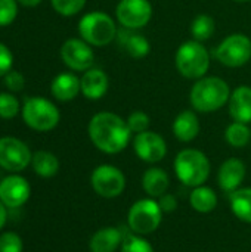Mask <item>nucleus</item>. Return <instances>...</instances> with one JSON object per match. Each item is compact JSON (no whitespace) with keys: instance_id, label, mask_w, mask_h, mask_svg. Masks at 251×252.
Instances as JSON below:
<instances>
[{"instance_id":"nucleus-17","label":"nucleus","mask_w":251,"mask_h":252,"mask_svg":"<svg viewBox=\"0 0 251 252\" xmlns=\"http://www.w3.org/2000/svg\"><path fill=\"white\" fill-rule=\"evenodd\" d=\"M80 84H81V93L84 97L90 100H98V99H102L105 93L108 92L109 80H108V75L102 69L90 68L80 78Z\"/></svg>"},{"instance_id":"nucleus-1","label":"nucleus","mask_w":251,"mask_h":252,"mask_svg":"<svg viewBox=\"0 0 251 252\" xmlns=\"http://www.w3.org/2000/svg\"><path fill=\"white\" fill-rule=\"evenodd\" d=\"M87 131L92 143L101 152L108 155H115L124 151L132 136L126 120L107 111L98 112L92 117Z\"/></svg>"},{"instance_id":"nucleus-23","label":"nucleus","mask_w":251,"mask_h":252,"mask_svg":"<svg viewBox=\"0 0 251 252\" xmlns=\"http://www.w3.org/2000/svg\"><path fill=\"white\" fill-rule=\"evenodd\" d=\"M189 202H191V207L197 213L209 214L217 207V195L215 193L212 188H207L203 185V186L194 188L189 196Z\"/></svg>"},{"instance_id":"nucleus-35","label":"nucleus","mask_w":251,"mask_h":252,"mask_svg":"<svg viewBox=\"0 0 251 252\" xmlns=\"http://www.w3.org/2000/svg\"><path fill=\"white\" fill-rule=\"evenodd\" d=\"M12 63H13L12 52L3 43H0V77L6 75L10 71Z\"/></svg>"},{"instance_id":"nucleus-12","label":"nucleus","mask_w":251,"mask_h":252,"mask_svg":"<svg viewBox=\"0 0 251 252\" xmlns=\"http://www.w3.org/2000/svg\"><path fill=\"white\" fill-rule=\"evenodd\" d=\"M61 58L64 63L74 71H87L93 66L95 53L89 43L83 38H70L61 47Z\"/></svg>"},{"instance_id":"nucleus-31","label":"nucleus","mask_w":251,"mask_h":252,"mask_svg":"<svg viewBox=\"0 0 251 252\" xmlns=\"http://www.w3.org/2000/svg\"><path fill=\"white\" fill-rule=\"evenodd\" d=\"M126 123L129 126V130L132 133H143L149 128V124H151V120L148 117V114L142 112V111H135L132 112L127 118H126Z\"/></svg>"},{"instance_id":"nucleus-30","label":"nucleus","mask_w":251,"mask_h":252,"mask_svg":"<svg viewBox=\"0 0 251 252\" xmlns=\"http://www.w3.org/2000/svg\"><path fill=\"white\" fill-rule=\"evenodd\" d=\"M53 9L62 16L77 15L86 4V0H50Z\"/></svg>"},{"instance_id":"nucleus-5","label":"nucleus","mask_w":251,"mask_h":252,"mask_svg":"<svg viewBox=\"0 0 251 252\" xmlns=\"http://www.w3.org/2000/svg\"><path fill=\"white\" fill-rule=\"evenodd\" d=\"M78 32L81 38L90 46H107L117 37V25L114 19L105 12L96 10L86 13L78 22Z\"/></svg>"},{"instance_id":"nucleus-11","label":"nucleus","mask_w":251,"mask_h":252,"mask_svg":"<svg viewBox=\"0 0 251 252\" xmlns=\"http://www.w3.org/2000/svg\"><path fill=\"white\" fill-rule=\"evenodd\" d=\"M115 16L123 28L139 30L151 21L152 4L149 0H120L115 7Z\"/></svg>"},{"instance_id":"nucleus-10","label":"nucleus","mask_w":251,"mask_h":252,"mask_svg":"<svg viewBox=\"0 0 251 252\" xmlns=\"http://www.w3.org/2000/svg\"><path fill=\"white\" fill-rule=\"evenodd\" d=\"M30 148L16 137H0V167L10 173H19L31 164Z\"/></svg>"},{"instance_id":"nucleus-39","label":"nucleus","mask_w":251,"mask_h":252,"mask_svg":"<svg viewBox=\"0 0 251 252\" xmlns=\"http://www.w3.org/2000/svg\"><path fill=\"white\" fill-rule=\"evenodd\" d=\"M234 1H238V3H246V1H250V0H234Z\"/></svg>"},{"instance_id":"nucleus-14","label":"nucleus","mask_w":251,"mask_h":252,"mask_svg":"<svg viewBox=\"0 0 251 252\" xmlns=\"http://www.w3.org/2000/svg\"><path fill=\"white\" fill-rule=\"evenodd\" d=\"M30 183L19 174H10L0 182V201L7 208L22 207L30 199Z\"/></svg>"},{"instance_id":"nucleus-18","label":"nucleus","mask_w":251,"mask_h":252,"mask_svg":"<svg viewBox=\"0 0 251 252\" xmlns=\"http://www.w3.org/2000/svg\"><path fill=\"white\" fill-rule=\"evenodd\" d=\"M229 114L234 121L250 124L251 123V87L240 86L231 92L229 97Z\"/></svg>"},{"instance_id":"nucleus-28","label":"nucleus","mask_w":251,"mask_h":252,"mask_svg":"<svg viewBox=\"0 0 251 252\" xmlns=\"http://www.w3.org/2000/svg\"><path fill=\"white\" fill-rule=\"evenodd\" d=\"M120 248V252H155L152 245L139 235H126Z\"/></svg>"},{"instance_id":"nucleus-8","label":"nucleus","mask_w":251,"mask_h":252,"mask_svg":"<svg viewBox=\"0 0 251 252\" xmlns=\"http://www.w3.org/2000/svg\"><path fill=\"white\" fill-rule=\"evenodd\" d=\"M217 62L228 68H238L251 59V40L241 32L228 35L213 52Z\"/></svg>"},{"instance_id":"nucleus-2","label":"nucleus","mask_w":251,"mask_h":252,"mask_svg":"<svg viewBox=\"0 0 251 252\" xmlns=\"http://www.w3.org/2000/svg\"><path fill=\"white\" fill-rule=\"evenodd\" d=\"M231 97L228 83L220 77H203L197 80L191 89L189 100L198 112H215L223 108Z\"/></svg>"},{"instance_id":"nucleus-21","label":"nucleus","mask_w":251,"mask_h":252,"mask_svg":"<svg viewBox=\"0 0 251 252\" xmlns=\"http://www.w3.org/2000/svg\"><path fill=\"white\" fill-rule=\"evenodd\" d=\"M50 92L55 96V99L61 102H68L72 100L81 92V84L74 74L64 72L53 78L50 84Z\"/></svg>"},{"instance_id":"nucleus-36","label":"nucleus","mask_w":251,"mask_h":252,"mask_svg":"<svg viewBox=\"0 0 251 252\" xmlns=\"http://www.w3.org/2000/svg\"><path fill=\"white\" fill-rule=\"evenodd\" d=\"M158 205L161 208L163 213H173L176 208H178V199L175 195H170V193H164L158 198Z\"/></svg>"},{"instance_id":"nucleus-22","label":"nucleus","mask_w":251,"mask_h":252,"mask_svg":"<svg viewBox=\"0 0 251 252\" xmlns=\"http://www.w3.org/2000/svg\"><path fill=\"white\" fill-rule=\"evenodd\" d=\"M170 185L169 174L158 167H151L142 176V188L151 198H160L167 193Z\"/></svg>"},{"instance_id":"nucleus-16","label":"nucleus","mask_w":251,"mask_h":252,"mask_svg":"<svg viewBox=\"0 0 251 252\" xmlns=\"http://www.w3.org/2000/svg\"><path fill=\"white\" fill-rule=\"evenodd\" d=\"M246 164L238 158L226 159L217 173V182L223 192L232 193L234 190L240 189L241 183L246 179Z\"/></svg>"},{"instance_id":"nucleus-33","label":"nucleus","mask_w":251,"mask_h":252,"mask_svg":"<svg viewBox=\"0 0 251 252\" xmlns=\"http://www.w3.org/2000/svg\"><path fill=\"white\" fill-rule=\"evenodd\" d=\"M18 15L16 0H0V27H6L15 21Z\"/></svg>"},{"instance_id":"nucleus-24","label":"nucleus","mask_w":251,"mask_h":252,"mask_svg":"<svg viewBox=\"0 0 251 252\" xmlns=\"http://www.w3.org/2000/svg\"><path fill=\"white\" fill-rule=\"evenodd\" d=\"M31 165L36 174L43 179H50L59 171V161L49 151H37L36 154H33Z\"/></svg>"},{"instance_id":"nucleus-6","label":"nucleus","mask_w":251,"mask_h":252,"mask_svg":"<svg viewBox=\"0 0 251 252\" xmlns=\"http://www.w3.org/2000/svg\"><path fill=\"white\" fill-rule=\"evenodd\" d=\"M163 214L158 201H154L152 198L141 199L135 202L127 213L129 229L139 236L151 235L160 227Z\"/></svg>"},{"instance_id":"nucleus-38","label":"nucleus","mask_w":251,"mask_h":252,"mask_svg":"<svg viewBox=\"0 0 251 252\" xmlns=\"http://www.w3.org/2000/svg\"><path fill=\"white\" fill-rule=\"evenodd\" d=\"M16 1L27 6V7H33V6H37V4L41 3V0H16Z\"/></svg>"},{"instance_id":"nucleus-7","label":"nucleus","mask_w":251,"mask_h":252,"mask_svg":"<svg viewBox=\"0 0 251 252\" xmlns=\"http://www.w3.org/2000/svg\"><path fill=\"white\" fill-rule=\"evenodd\" d=\"M22 118L36 131H50L58 126L61 114L50 100L44 97H28L22 106Z\"/></svg>"},{"instance_id":"nucleus-15","label":"nucleus","mask_w":251,"mask_h":252,"mask_svg":"<svg viewBox=\"0 0 251 252\" xmlns=\"http://www.w3.org/2000/svg\"><path fill=\"white\" fill-rule=\"evenodd\" d=\"M117 44L133 59H143L151 50V44L146 37L139 34L136 30L121 28L117 32Z\"/></svg>"},{"instance_id":"nucleus-4","label":"nucleus","mask_w":251,"mask_h":252,"mask_svg":"<svg viewBox=\"0 0 251 252\" xmlns=\"http://www.w3.org/2000/svg\"><path fill=\"white\" fill-rule=\"evenodd\" d=\"M176 69L189 80L203 78L210 68V55L201 41L189 40L179 46L175 56Z\"/></svg>"},{"instance_id":"nucleus-19","label":"nucleus","mask_w":251,"mask_h":252,"mask_svg":"<svg viewBox=\"0 0 251 252\" xmlns=\"http://www.w3.org/2000/svg\"><path fill=\"white\" fill-rule=\"evenodd\" d=\"M123 232L118 227H102L99 229L89 242L90 252H115L123 244Z\"/></svg>"},{"instance_id":"nucleus-25","label":"nucleus","mask_w":251,"mask_h":252,"mask_svg":"<svg viewBox=\"0 0 251 252\" xmlns=\"http://www.w3.org/2000/svg\"><path fill=\"white\" fill-rule=\"evenodd\" d=\"M229 204L235 217L251 224V188L234 190L229 196Z\"/></svg>"},{"instance_id":"nucleus-26","label":"nucleus","mask_w":251,"mask_h":252,"mask_svg":"<svg viewBox=\"0 0 251 252\" xmlns=\"http://www.w3.org/2000/svg\"><path fill=\"white\" fill-rule=\"evenodd\" d=\"M225 139L232 148H244L250 143L251 130L249 124L234 121L225 131Z\"/></svg>"},{"instance_id":"nucleus-32","label":"nucleus","mask_w":251,"mask_h":252,"mask_svg":"<svg viewBox=\"0 0 251 252\" xmlns=\"http://www.w3.org/2000/svg\"><path fill=\"white\" fill-rule=\"evenodd\" d=\"M24 244L15 232H4L0 235V252H22Z\"/></svg>"},{"instance_id":"nucleus-37","label":"nucleus","mask_w":251,"mask_h":252,"mask_svg":"<svg viewBox=\"0 0 251 252\" xmlns=\"http://www.w3.org/2000/svg\"><path fill=\"white\" fill-rule=\"evenodd\" d=\"M6 205L0 201V230L4 227L6 221H7V211H6Z\"/></svg>"},{"instance_id":"nucleus-27","label":"nucleus","mask_w":251,"mask_h":252,"mask_svg":"<svg viewBox=\"0 0 251 252\" xmlns=\"http://www.w3.org/2000/svg\"><path fill=\"white\" fill-rule=\"evenodd\" d=\"M215 32V19L210 15L201 13L195 16V19L191 24V34L194 40L197 41H206L209 40Z\"/></svg>"},{"instance_id":"nucleus-34","label":"nucleus","mask_w":251,"mask_h":252,"mask_svg":"<svg viewBox=\"0 0 251 252\" xmlns=\"http://www.w3.org/2000/svg\"><path fill=\"white\" fill-rule=\"evenodd\" d=\"M4 77V86L10 90V92H19L24 89L25 86V80H24V75L18 71H9Z\"/></svg>"},{"instance_id":"nucleus-20","label":"nucleus","mask_w":251,"mask_h":252,"mask_svg":"<svg viewBox=\"0 0 251 252\" xmlns=\"http://www.w3.org/2000/svg\"><path fill=\"white\" fill-rule=\"evenodd\" d=\"M200 133V120L192 111H182L173 121V134L178 140L192 142Z\"/></svg>"},{"instance_id":"nucleus-13","label":"nucleus","mask_w":251,"mask_h":252,"mask_svg":"<svg viewBox=\"0 0 251 252\" xmlns=\"http://www.w3.org/2000/svg\"><path fill=\"white\" fill-rule=\"evenodd\" d=\"M133 149L139 159L149 164L160 162L167 155V143L163 136L149 130L135 136Z\"/></svg>"},{"instance_id":"nucleus-3","label":"nucleus","mask_w":251,"mask_h":252,"mask_svg":"<svg viewBox=\"0 0 251 252\" xmlns=\"http://www.w3.org/2000/svg\"><path fill=\"white\" fill-rule=\"evenodd\" d=\"M210 170L207 155L198 149H183L175 158V173L185 186H203L210 176Z\"/></svg>"},{"instance_id":"nucleus-9","label":"nucleus","mask_w":251,"mask_h":252,"mask_svg":"<svg viewBox=\"0 0 251 252\" xmlns=\"http://www.w3.org/2000/svg\"><path fill=\"white\" fill-rule=\"evenodd\" d=\"M90 185L99 196L112 199L124 192L126 177L120 168L109 164H102L93 170L90 176Z\"/></svg>"},{"instance_id":"nucleus-29","label":"nucleus","mask_w":251,"mask_h":252,"mask_svg":"<svg viewBox=\"0 0 251 252\" xmlns=\"http://www.w3.org/2000/svg\"><path fill=\"white\" fill-rule=\"evenodd\" d=\"M19 112V102L13 94L0 93V118L12 120Z\"/></svg>"}]
</instances>
